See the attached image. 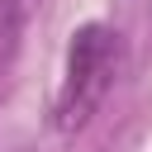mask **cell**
<instances>
[{"instance_id":"cell-2","label":"cell","mask_w":152,"mask_h":152,"mask_svg":"<svg viewBox=\"0 0 152 152\" xmlns=\"http://www.w3.org/2000/svg\"><path fill=\"white\" fill-rule=\"evenodd\" d=\"M19 38H24V5L19 0H0V95H5L10 71H14Z\"/></svg>"},{"instance_id":"cell-1","label":"cell","mask_w":152,"mask_h":152,"mask_svg":"<svg viewBox=\"0 0 152 152\" xmlns=\"http://www.w3.org/2000/svg\"><path fill=\"white\" fill-rule=\"evenodd\" d=\"M119 71V33L104 24H81L66 48V76L57 90V128L76 133L95 119Z\"/></svg>"}]
</instances>
